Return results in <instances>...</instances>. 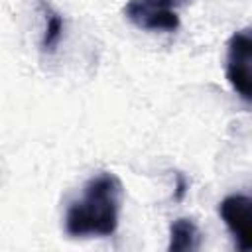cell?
Wrapping results in <instances>:
<instances>
[{"instance_id":"cell-3","label":"cell","mask_w":252,"mask_h":252,"mask_svg":"<svg viewBox=\"0 0 252 252\" xmlns=\"http://www.w3.org/2000/svg\"><path fill=\"white\" fill-rule=\"evenodd\" d=\"M219 215L234 236L238 250L252 248V199L248 195H228L219 203Z\"/></svg>"},{"instance_id":"cell-1","label":"cell","mask_w":252,"mask_h":252,"mask_svg":"<svg viewBox=\"0 0 252 252\" xmlns=\"http://www.w3.org/2000/svg\"><path fill=\"white\" fill-rule=\"evenodd\" d=\"M124 187L110 173L100 171L91 177L79 199L71 201L65 213V232L73 238L110 236L118 228Z\"/></svg>"},{"instance_id":"cell-7","label":"cell","mask_w":252,"mask_h":252,"mask_svg":"<svg viewBox=\"0 0 252 252\" xmlns=\"http://www.w3.org/2000/svg\"><path fill=\"white\" fill-rule=\"evenodd\" d=\"M150 2H154L158 6H163V8H169V10H175L177 6H183L189 0H150Z\"/></svg>"},{"instance_id":"cell-6","label":"cell","mask_w":252,"mask_h":252,"mask_svg":"<svg viewBox=\"0 0 252 252\" xmlns=\"http://www.w3.org/2000/svg\"><path fill=\"white\" fill-rule=\"evenodd\" d=\"M41 10H43V20H45V30H43V35H41V51L53 53L61 43L63 30H65V20L61 18L59 12H55L45 2H41Z\"/></svg>"},{"instance_id":"cell-4","label":"cell","mask_w":252,"mask_h":252,"mask_svg":"<svg viewBox=\"0 0 252 252\" xmlns=\"http://www.w3.org/2000/svg\"><path fill=\"white\" fill-rule=\"evenodd\" d=\"M124 14L134 26L142 30L175 32L179 28V16L175 10L158 6L150 0H130L124 6Z\"/></svg>"},{"instance_id":"cell-8","label":"cell","mask_w":252,"mask_h":252,"mask_svg":"<svg viewBox=\"0 0 252 252\" xmlns=\"http://www.w3.org/2000/svg\"><path fill=\"white\" fill-rule=\"evenodd\" d=\"M185 187H187V183H185V179L179 175V177H177V193H175V199H181V197H183Z\"/></svg>"},{"instance_id":"cell-2","label":"cell","mask_w":252,"mask_h":252,"mask_svg":"<svg viewBox=\"0 0 252 252\" xmlns=\"http://www.w3.org/2000/svg\"><path fill=\"white\" fill-rule=\"evenodd\" d=\"M250 63H252V35L250 30L234 32L226 45V79L232 91L244 100H252V79H250Z\"/></svg>"},{"instance_id":"cell-5","label":"cell","mask_w":252,"mask_h":252,"mask_svg":"<svg viewBox=\"0 0 252 252\" xmlns=\"http://www.w3.org/2000/svg\"><path fill=\"white\" fill-rule=\"evenodd\" d=\"M201 242V232L191 219H177L169 226V250L171 252H191L197 250Z\"/></svg>"}]
</instances>
